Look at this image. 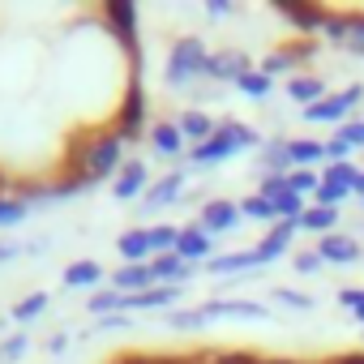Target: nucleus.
Segmentation results:
<instances>
[{"mask_svg":"<svg viewBox=\"0 0 364 364\" xmlns=\"http://www.w3.org/2000/svg\"><path fill=\"white\" fill-rule=\"evenodd\" d=\"M150 141H154L159 154H180V150H185V133H180V124H154Z\"/></svg>","mask_w":364,"mask_h":364,"instance_id":"22","label":"nucleus"},{"mask_svg":"<svg viewBox=\"0 0 364 364\" xmlns=\"http://www.w3.org/2000/svg\"><path fill=\"white\" fill-rule=\"evenodd\" d=\"M210 249L215 245H210V236L202 228H180V240H176V257L180 262H189V266L193 262H210Z\"/></svg>","mask_w":364,"mask_h":364,"instance_id":"9","label":"nucleus"},{"mask_svg":"<svg viewBox=\"0 0 364 364\" xmlns=\"http://www.w3.org/2000/svg\"><path fill=\"white\" fill-rule=\"evenodd\" d=\"M334 223H338V210H334V206L304 210V219H300V228H304V232H321V236H330V232H334Z\"/></svg>","mask_w":364,"mask_h":364,"instance_id":"25","label":"nucleus"},{"mask_svg":"<svg viewBox=\"0 0 364 364\" xmlns=\"http://www.w3.org/2000/svg\"><path fill=\"white\" fill-rule=\"evenodd\" d=\"M317 185H321V176H313L309 167H296V171H287V189H291V193H300V198L317 193Z\"/></svg>","mask_w":364,"mask_h":364,"instance_id":"27","label":"nucleus"},{"mask_svg":"<svg viewBox=\"0 0 364 364\" xmlns=\"http://www.w3.org/2000/svg\"><path fill=\"white\" fill-rule=\"evenodd\" d=\"M9 257H18V245H0V262H9Z\"/></svg>","mask_w":364,"mask_h":364,"instance_id":"49","label":"nucleus"},{"mask_svg":"<svg viewBox=\"0 0 364 364\" xmlns=\"http://www.w3.org/2000/svg\"><path fill=\"white\" fill-rule=\"evenodd\" d=\"M99 279H103V266L90 262V257H86V262H73V266L65 270V283H69V287H95Z\"/></svg>","mask_w":364,"mask_h":364,"instance_id":"24","label":"nucleus"},{"mask_svg":"<svg viewBox=\"0 0 364 364\" xmlns=\"http://www.w3.org/2000/svg\"><path fill=\"white\" fill-rule=\"evenodd\" d=\"M355 176H360V171H355L351 163H326V176H321V180H338V185L351 189V185H355Z\"/></svg>","mask_w":364,"mask_h":364,"instance_id":"40","label":"nucleus"},{"mask_svg":"<svg viewBox=\"0 0 364 364\" xmlns=\"http://www.w3.org/2000/svg\"><path fill=\"white\" fill-rule=\"evenodd\" d=\"M334 364H364V351H351V355H338Z\"/></svg>","mask_w":364,"mask_h":364,"instance_id":"48","label":"nucleus"},{"mask_svg":"<svg viewBox=\"0 0 364 364\" xmlns=\"http://www.w3.org/2000/svg\"><path fill=\"white\" fill-rule=\"evenodd\" d=\"M296 60H300V52H274V56H266V60H262V73L274 82V73H287V69L296 73Z\"/></svg>","mask_w":364,"mask_h":364,"instance_id":"30","label":"nucleus"},{"mask_svg":"<svg viewBox=\"0 0 364 364\" xmlns=\"http://www.w3.org/2000/svg\"><path fill=\"white\" fill-rule=\"evenodd\" d=\"M321 159H326V141H309V137L287 141V163H291V167H313V163H321Z\"/></svg>","mask_w":364,"mask_h":364,"instance_id":"19","label":"nucleus"},{"mask_svg":"<svg viewBox=\"0 0 364 364\" xmlns=\"http://www.w3.org/2000/svg\"><path fill=\"white\" fill-rule=\"evenodd\" d=\"M137 193H146V163L129 159V163L120 167V176H116V198L129 202V198H137Z\"/></svg>","mask_w":364,"mask_h":364,"instance_id":"14","label":"nucleus"},{"mask_svg":"<svg viewBox=\"0 0 364 364\" xmlns=\"http://www.w3.org/2000/svg\"><path fill=\"white\" fill-rule=\"evenodd\" d=\"M26 334H14V338H5V343H0V355H5V360H22L26 355Z\"/></svg>","mask_w":364,"mask_h":364,"instance_id":"45","label":"nucleus"},{"mask_svg":"<svg viewBox=\"0 0 364 364\" xmlns=\"http://www.w3.org/2000/svg\"><path fill=\"white\" fill-rule=\"evenodd\" d=\"M206 60H210V52H206V43L202 39H176L171 43V56H167V82L171 86H185L189 77H198V73H206Z\"/></svg>","mask_w":364,"mask_h":364,"instance_id":"3","label":"nucleus"},{"mask_svg":"<svg viewBox=\"0 0 364 364\" xmlns=\"http://www.w3.org/2000/svg\"><path fill=\"white\" fill-rule=\"evenodd\" d=\"M236 86H240L245 95H253V99H266V95H270V77H266L262 69H249V73H245Z\"/></svg>","mask_w":364,"mask_h":364,"instance_id":"35","label":"nucleus"},{"mask_svg":"<svg viewBox=\"0 0 364 364\" xmlns=\"http://www.w3.org/2000/svg\"><path fill=\"white\" fill-rule=\"evenodd\" d=\"M287 95H291L296 103L313 107V103L326 99V82H321V77H291V82H287Z\"/></svg>","mask_w":364,"mask_h":364,"instance_id":"20","label":"nucleus"},{"mask_svg":"<svg viewBox=\"0 0 364 364\" xmlns=\"http://www.w3.org/2000/svg\"><path fill=\"white\" fill-rule=\"evenodd\" d=\"M86 313H124V296H120L116 287H112V291H99V296H90Z\"/></svg>","mask_w":364,"mask_h":364,"instance_id":"31","label":"nucleus"},{"mask_svg":"<svg viewBox=\"0 0 364 364\" xmlns=\"http://www.w3.org/2000/svg\"><path fill=\"white\" fill-rule=\"evenodd\" d=\"M146 270H150V279L163 283V287H180V283L193 274V266H189V262H180L176 253H159V257H150Z\"/></svg>","mask_w":364,"mask_h":364,"instance_id":"8","label":"nucleus"},{"mask_svg":"<svg viewBox=\"0 0 364 364\" xmlns=\"http://www.w3.org/2000/svg\"><path fill=\"white\" fill-rule=\"evenodd\" d=\"M338 300H343V304L351 309V317L364 326V291H360V287H343V291H338Z\"/></svg>","mask_w":364,"mask_h":364,"instance_id":"41","label":"nucleus"},{"mask_svg":"<svg viewBox=\"0 0 364 364\" xmlns=\"http://www.w3.org/2000/svg\"><path fill=\"white\" fill-rule=\"evenodd\" d=\"M245 73H249V56L245 52H219V56L206 60V77H215V82H240Z\"/></svg>","mask_w":364,"mask_h":364,"instance_id":"10","label":"nucleus"},{"mask_svg":"<svg viewBox=\"0 0 364 364\" xmlns=\"http://www.w3.org/2000/svg\"><path fill=\"white\" fill-rule=\"evenodd\" d=\"M141 124H146V86L137 77H129V95H124V107L116 116V133L129 141V137H137Z\"/></svg>","mask_w":364,"mask_h":364,"instance_id":"6","label":"nucleus"},{"mask_svg":"<svg viewBox=\"0 0 364 364\" xmlns=\"http://www.w3.org/2000/svg\"><path fill=\"white\" fill-rule=\"evenodd\" d=\"M232 5H223V0H210V18H228Z\"/></svg>","mask_w":364,"mask_h":364,"instance_id":"47","label":"nucleus"},{"mask_svg":"<svg viewBox=\"0 0 364 364\" xmlns=\"http://www.w3.org/2000/svg\"><path fill=\"white\" fill-rule=\"evenodd\" d=\"M262 163H266L270 171L291 167V163H287V141H270V146H262Z\"/></svg>","mask_w":364,"mask_h":364,"instance_id":"37","label":"nucleus"},{"mask_svg":"<svg viewBox=\"0 0 364 364\" xmlns=\"http://www.w3.org/2000/svg\"><path fill=\"white\" fill-rule=\"evenodd\" d=\"M215 364H287V360H262L253 351H232V355H215Z\"/></svg>","mask_w":364,"mask_h":364,"instance_id":"43","label":"nucleus"},{"mask_svg":"<svg viewBox=\"0 0 364 364\" xmlns=\"http://www.w3.org/2000/svg\"><path fill=\"white\" fill-rule=\"evenodd\" d=\"M347 193H351V189H347V185H338V180H321L313 198H317V206H334V210H338V202H343Z\"/></svg>","mask_w":364,"mask_h":364,"instance_id":"33","label":"nucleus"},{"mask_svg":"<svg viewBox=\"0 0 364 364\" xmlns=\"http://www.w3.org/2000/svg\"><path fill=\"white\" fill-rule=\"evenodd\" d=\"M334 137H338V141H343L347 150H355V146L364 150V120H347V124H343V129H338Z\"/></svg>","mask_w":364,"mask_h":364,"instance_id":"39","label":"nucleus"},{"mask_svg":"<svg viewBox=\"0 0 364 364\" xmlns=\"http://www.w3.org/2000/svg\"><path fill=\"white\" fill-rule=\"evenodd\" d=\"M112 287H116L120 296H137V291L154 287V279H150V270H146V266H120V270L112 274Z\"/></svg>","mask_w":364,"mask_h":364,"instance_id":"16","label":"nucleus"},{"mask_svg":"<svg viewBox=\"0 0 364 364\" xmlns=\"http://www.w3.org/2000/svg\"><path fill=\"white\" fill-rule=\"evenodd\" d=\"M274 300L287 304V309H313V300L304 291H291V287H274Z\"/></svg>","mask_w":364,"mask_h":364,"instance_id":"42","label":"nucleus"},{"mask_svg":"<svg viewBox=\"0 0 364 364\" xmlns=\"http://www.w3.org/2000/svg\"><path fill=\"white\" fill-rule=\"evenodd\" d=\"M253 253H257V266H270V262H279V257L287 253V240H279V236H266V240H262Z\"/></svg>","mask_w":364,"mask_h":364,"instance_id":"36","label":"nucleus"},{"mask_svg":"<svg viewBox=\"0 0 364 364\" xmlns=\"http://www.w3.org/2000/svg\"><path fill=\"white\" fill-rule=\"evenodd\" d=\"M257 266V253H223V257H210V270L215 274H240V270H253Z\"/></svg>","mask_w":364,"mask_h":364,"instance_id":"23","label":"nucleus"},{"mask_svg":"<svg viewBox=\"0 0 364 364\" xmlns=\"http://www.w3.org/2000/svg\"><path fill=\"white\" fill-rule=\"evenodd\" d=\"M31 210H26V202L22 198H0V228H14V223H22Z\"/></svg>","mask_w":364,"mask_h":364,"instance_id":"34","label":"nucleus"},{"mask_svg":"<svg viewBox=\"0 0 364 364\" xmlns=\"http://www.w3.org/2000/svg\"><path fill=\"white\" fill-rule=\"evenodd\" d=\"M103 14H107V22H112V31L120 35V43H124V52H129V60H133V77L141 82V43H137V5H129V0H107V5H103Z\"/></svg>","mask_w":364,"mask_h":364,"instance_id":"4","label":"nucleus"},{"mask_svg":"<svg viewBox=\"0 0 364 364\" xmlns=\"http://www.w3.org/2000/svg\"><path fill=\"white\" fill-rule=\"evenodd\" d=\"M240 215H245V219H257V223H270V219H279V215H274V202H266V198H257V193L240 202Z\"/></svg>","mask_w":364,"mask_h":364,"instance_id":"29","label":"nucleus"},{"mask_svg":"<svg viewBox=\"0 0 364 364\" xmlns=\"http://www.w3.org/2000/svg\"><path fill=\"white\" fill-rule=\"evenodd\" d=\"M279 193H287V171H270L262 180V189H257V198H266V202H274Z\"/></svg>","mask_w":364,"mask_h":364,"instance_id":"38","label":"nucleus"},{"mask_svg":"<svg viewBox=\"0 0 364 364\" xmlns=\"http://www.w3.org/2000/svg\"><path fill=\"white\" fill-rule=\"evenodd\" d=\"M180 185H185V171H167L163 180H154V185L141 193V202H146L150 210H154V206H167V202L180 193Z\"/></svg>","mask_w":364,"mask_h":364,"instance_id":"17","label":"nucleus"},{"mask_svg":"<svg viewBox=\"0 0 364 364\" xmlns=\"http://www.w3.org/2000/svg\"><path fill=\"white\" fill-rule=\"evenodd\" d=\"M317 266H321V257H317V253H300V257H296V270H304V274H313Z\"/></svg>","mask_w":364,"mask_h":364,"instance_id":"46","label":"nucleus"},{"mask_svg":"<svg viewBox=\"0 0 364 364\" xmlns=\"http://www.w3.org/2000/svg\"><path fill=\"white\" fill-rule=\"evenodd\" d=\"M360 99H364V86H347V90H338V95H326L321 103L304 107V120H313V124H338Z\"/></svg>","mask_w":364,"mask_h":364,"instance_id":"5","label":"nucleus"},{"mask_svg":"<svg viewBox=\"0 0 364 364\" xmlns=\"http://www.w3.org/2000/svg\"><path fill=\"white\" fill-rule=\"evenodd\" d=\"M351 193H355V198H364V171L355 176V185H351Z\"/></svg>","mask_w":364,"mask_h":364,"instance_id":"50","label":"nucleus"},{"mask_svg":"<svg viewBox=\"0 0 364 364\" xmlns=\"http://www.w3.org/2000/svg\"><path fill=\"white\" fill-rule=\"evenodd\" d=\"M180 300V287H146L137 296H124V309H167Z\"/></svg>","mask_w":364,"mask_h":364,"instance_id":"18","label":"nucleus"},{"mask_svg":"<svg viewBox=\"0 0 364 364\" xmlns=\"http://www.w3.org/2000/svg\"><path fill=\"white\" fill-rule=\"evenodd\" d=\"M167 321H171L176 330H198V326H206V317H202V309H193V313H189V309H185V313H171Z\"/></svg>","mask_w":364,"mask_h":364,"instance_id":"44","label":"nucleus"},{"mask_svg":"<svg viewBox=\"0 0 364 364\" xmlns=\"http://www.w3.org/2000/svg\"><path fill=\"white\" fill-rule=\"evenodd\" d=\"M176 240H180V228H171V223L150 228V249H154V257H159V253H176Z\"/></svg>","mask_w":364,"mask_h":364,"instance_id":"26","label":"nucleus"},{"mask_svg":"<svg viewBox=\"0 0 364 364\" xmlns=\"http://www.w3.org/2000/svg\"><path fill=\"white\" fill-rule=\"evenodd\" d=\"M317 257L321 262H338V266H351V262H360V245L351 240V236H321V245H317Z\"/></svg>","mask_w":364,"mask_h":364,"instance_id":"11","label":"nucleus"},{"mask_svg":"<svg viewBox=\"0 0 364 364\" xmlns=\"http://www.w3.org/2000/svg\"><path fill=\"white\" fill-rule=\"evenodd\" d=\"M120 150H124V137L120 133H103V137H90V141H77L73 146V171H77V185H99L107 180L116 167H120Z\"/></svg>","mask_w":364,"mask_h":364,"instance_id":"1","label":"nucleus"},{"mask_svg":"<svg viewBox=\"0 0 364 364\" xmlns=\"http://www.w3.org/2000/svg\"><path fill=\"white\" fill-rule=\"evenodd\" d=\"M274 215H279V219H296V223H300V219H304V198H300V193H291V189H287V193H279V198H274Z\"/></svg>","mask_w":364,"mask_h":364,"instance_id":"28","label":"nucleus"},{"mask_svg":"<svg viewBox=\"0 0 364 364\" xmlns=\"http://www.w3.org/2000/svg\"><path fill=\"white\" fill-rule=\"evenodd\" d=\"M330 43H347V48H364V14H330L326 31Z\"/></svg>","mask_w":364,"mask_h":364,"instance_id":"7","label":"nucleus"},{"mask_svg":"<svg viewBox=\"0 0 364 364\" xmlns=\"http://www.w3.org/2000/svg\"><path fill=\"white\" fill-rule=\"evenodd\" d=\"M43 309H48V291H31L26 300H18L14 317H18V321H35V317H39Z\"/></svg>","mask_w":364,"mask_h":364,"instance_id":"32","label":"nucleus"},{"mask_svg":"<svg viewBox=\"0 0 364 364\" xmlns=\"http://www.w3.org/2000/svg\"><path fill=\"white\" fill-rule=\"evenodd\" d=\"M240 223V206L236 202H210L202 210V232H232Z\"/></svg>","mask_w":364,"mask_h":364,"instance_id":"13","label":"nucleus"},{"mask_svg":"<svg viewBox=\"0 0 364 364\" xmlns=\"http://www.w3.org/2000/svg\"><path fill=\"white\" fill-rule=\"evenodd\" d=\"M279 14L300 31H326V22H330V14L317 5H279Z\"/></svg>","mask_w":364,"mask_h":364,"instance_id":"15","label":"nucleus"},{"mask_svg":"<svg viewBox=\"0 0 364 364\" xmlns=\"http://www.w3.org/2000/svg\"><path fill=\"white\" fill-rule=\"evenodd\" d=\"M257 141H262V137H257L253 129H245V124L228 120V124H219L202 146H193V150H189V159L206 167V163H223V159H232L236 150H249V146H257Z\"/></svg>","mask_w":364,"mask_h":364,"instance_id":"2","label":"nucleus"},{"mask_svg":"<svg viewBox=\"0 0 364 364\" xmlns=\"http://www.w3.org/2000/svg\"><path fill=\"white\" fill-rule=\"evenodd\" d=\"M116 249H120L124 266H146V257H154V249H150V232H141V228L124 232V236L116 240Z\"/></svg>","mask_w":364,"mask_h":364,"instance_id":"12","label":"nucleus"},{"mask_svg":"<svg viewBox=\"0 0 364 364\" xmlns=\"http://www.w3.org/2000/svg\"><path fill=\"white\" fill-rule=\"evenodd\" d=\"M215 129H219V124H215L206 112H185V116H180V133H185L189 141H198V146H202Z\"/></svg>","mask_w":364,"mask_h":364,"instance_id":"21","label":"nucleus"}]
</instances>
